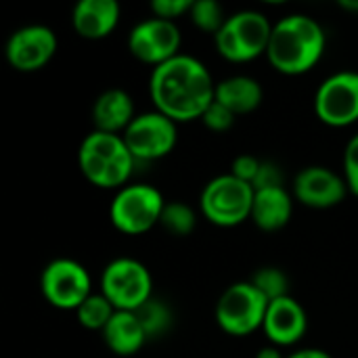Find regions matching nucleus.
I'll return each mask as SVG.
<instances>
[{
  "instance_id": "1",
  "label": "nucleus",
  "mask_w": 358,
  "mask_h": 358,
  "mask_svg": "<svg viewBox=\"0 0 358 358\" xmlns=\"http://www.w3.org/2000/svg\"><path fill=\"white\" fill-rule=\"evenodd\" d=\"M149 94L155 109L176 124L193 122L201 120L203 111L212 105L216 82L203 61L180 52L153 67L149 76Z\"/></svg>"
},
{
  "instance_id": "2",
  "label": "nucleus",
  "mask_w": 358,
  "mask_h": 358,
  "mask_svg": "<svg viewBox=\"0 0 358 358\" xmlns=\"http://www.w3.org/2000/svg\"><path fill=\"white\" fill-rule=\"evenodd\" d=\"M325 46V29L315 17L289 13L275 21L266 57L275 71L283 76H302L323 59Z\"/></svg>"
},
{
  "instance_id": "3",
  "label": "nucleus",
  "mask_w": 358,
  "mask_h": 358,
  "mask_svg": "<svg viewBox=\"0 0 358 358\" xmlns=\"http://www.w3.org/2000/svg\"><path fill=\"white\" fill-rule=\"evenodd\" d=\"M136 159L124 143L122 134L92 130L78 147V168L84 178L107 191H117L128 185Z\"/></svg>"
},
{
  "instance_id": "4",
  "label": "nucleus",
  "mask_w": 358,
  "mask_h": 358,
  "mask_svg": "<svg viewBox=\"0 0 358 358\" xmlns=\"http://www.w3.org/2000/svg\"><path fill=\"white\" fill-rule=\"evenodd\" d=\"M273 21L266 13L256 8H243L227 17L220 31L214 36L216 50L231 63H248L266 55Z\"/></svg>"
},
{
  "instance_id": "5",
  "label": "nucleus",
  "mask_w": 358,
  "mask_h": 358,
  "mask_svg": "<svg viewBox=\"0 0 358 358\" xmlns=\"http://www.w3.org/2000/svg\"><path fill=\"white\" fill-rule=\"evenodd\" d=\"M256 189L250 182L239 180L231 172L208 180L199 195V208L208 222L231 229L252 218Z\"/></svg>"
},
{
  "instance_id": "6",
  "label": "nucleus",
  "mask_w": 358,
  "mask_h": 358,
  "mask_svg": "<svg viewBox=\"0 0 358 358\" xmlns=\"http://www.w3.org/2000/svg\"><path fill=\"white\" fill-rule=\"evenodd\" d=\"M166 199L159 189L145 182H128L109 203V220L124 235H145L159 224Z\"/></svg>"
},
{
  "instance_id": "7",
  "label": "nucleus",
  "mask_w": 358,
  "mask_h": 358,
  "mask_svg": "<svg viewBox=\"0 0 358 358\" xmlns=\"http://www.w3.org/2000/svg\"><path fill=\"white\" fill-rule=\"evenodd\" d=\"M101 294L115 310L136 313L153 298V277L136 258H115L101 273Z\"/></svg>"
},
{
  "instance_id": "8",
  "label": "nucleus",
  "mask_w": 358,
  "mask_h": 358,
  "mask_svg": "<svg viewBox=\"0 0 358 358\" xmlns=\"http://www.w3.org/2000/svg\"><path fill=\"white\" fill-rule=\"evenodd\" d=\"M268 304L271 302L252 285V281L233 283L216 302V323L224 334L245 338L262 329Z\"/></svg>"
},
{
  "instance_id": "9",
  "label": "nucleus",
  "mask_w": 358,
  "mask_h": 358,
  "mask_svg": "<svg viewBox=\"0 0 358 358\" xmlns=\"http://www.w3.org/2000/svg\"><path fill=\"white\" fill-rule=\"evenodd\" d=\"M40 292L52 308L73 313L94 294L88 268L71 258H55L44 266Z\"/></svg>"
},
{
  "instance_id": "10",
  "label": "nucleus",
  "mask_w": 358,
  "mask_h": 358,
  "mask_svg": "<svg viewBox=\"0 0 358 358\" xmlns=\"http://www.w3.org/2000/svg\"><path fill=\"white\" fill-rule=\"evenodd\" d=\"M178 124L162 111H143L122 134L136 162H157L170 155L178 143Z\"/></svg>"
},
{
  "instance_id": "11",
  "label": "nucleus",
  "mask_w": 358,
  "mask_h": 358,
  "mask_svg": "<svg viewBox=\"0 0 358 358\" xmlns=\"http://www.w3.org/2000/svg\"><path fill=\"white\" fill-rule=\"evenodd\" d=\"M315 113L331 128L358 122V71L342 69L327 76L315 92Z\"/></svg>"
},
{
  "instance_id": "12",
  "label": "nucleus",
  "mask_w": 358,
  "mask_h": 358,
  "mask_svg": "<svg viewBox=\"0 0 358 358\" xmlns=\"http://www.w3.org/2000/svg\"><path fill=\"white\" fill-rule=\"evenodd\" d=\"M182 34L174 21L147 17L138 21L128 34V50L141 63L157 67L180 55Z\"/></svg>"
},
{
  "instance_id": "13",
  "label": "nucleus",
  "mask_w": 358,
  "mask_h": 358,
  "mask_svg": "<svg viewBox=\"0 0 358 358\" xmlns=\"http://www.w3.org/2000/svg\"><path fill=\"white\" fill-rule=\"evenodd\" d=\"M59 40L52 27L42 23H31L15 29L4 46V57L8 65L17 71L31 73L46 67L57 55Z\"/></svg>"
},
{
  "instance_id": "14",
  "label": "nucleus",
  "mask_w": 358,
  "mask_h": 358,
  "mask_svg": "<svg viewBox=\"0 0 358 358\" xmlns=\"http://www.w3.org/2000/svg\"><path fill=\"white\" fill-rule=\"evenodd\" d=\"M350 193L344 174L327 166H306L300 170L292 185V195L306 208L329 210L340 206Z\"/></svg>"
},
{
  "instance_id": "15",
  "label": "nucleus",
  "mask_w": 358,
  "mask_h": 358,
  "mask_svg": "<svg viewBox=\"0 0 358 358\" xmlns=\"http://www.w3.org/2000/svg\"><path fill=\"white\" fill-rule=\"evenodd\" d=\"M306 329H308V317L304 306L296 298L283 296L268 304L262 323V334L273 346L277 348L296 346L306 336Z\"/></svg>"
},
{
  "instance_id": "16",
  "label": "nucleus",
  "mask_w": 358,
  "mask_h": 358,
  "mask_svg": "<svg viewBox=\"0 0 358 358\" xmlns=\"http://www.w3.org/2000/svg\"><path fill=\"white\" fill-rule=\"evenodd\" d=\"M117 0H80L71 10V25L84 40H103L120 23Z\"/></svg>"
},
{
  "instance_id": "17",
  "label": "nucleus",
  "mask_w": 358,
  "mask_h": 358,
  "mask_svg": "<svg viewBox=\"0 0 358 358\" xmlns=\"http://www.w3.org/2000/svg\"><path fill=\"white\" fill-rule=\"evenodd\" d=\"M136 115L134 99L124 88H107L92 103V124L101 132L124 134Z\"/></svg>"
},
{
  "instance_id": "18",
  "label": "nucleus",
  "mask_w": 358,
  "mask_h": 358,
  "mask_svg": "<svg viewBox=\"0 0 358 358\" xmlns=\"http://www.w3.org/2000/svg\"><path fill=\"white\" fill-rule=\"evenodd\" d=\"M294 214V195L285 187L256 189L252 222L264 233H277L292 220Z\"/></svg>"
},
{
  "instance_id": "19",
  "label": "nucleus",
  "mask_w": 358,
  "mask_h": 358,
  "mask_svg": "<svg viewBox=\"0 0 358 358\" xmlns=\"http://www.w3.org/2000/svg\"><path fill=\"white\" fill-rule=\"evenodd\" d=\"M214 99L239 117V115L256 111L262 105L264 90L256 78L237 73V76H229L216 82Z\"/></svg>"
},
{
  "instance_id": "20",
  "label": "nucleus",
  "mask_w": 358,
  "mask_h": 358,
  "mask_svg": "<svg viewBox=\"0 0 358 358\" xmlns=\"http://www.w3.org/2000/svg\"><path fill=\"white\" fill-rule=\"evenodd\" d=\"M103 342L115 357H134L149 342L147 334L134 313L117 310L103 329Z\"/></svg>"
},
{
  "instance_id": "21",
  "label": "nucleus",
  "mask_w": 358,
  "mask_h": 358,
  "mask_svg": "<svg viewBox=\"0 0 358 358\" xmlns=\"http://www.w3.org/2000/svg\"><path fill=\"white\" fill-rule=\"evenodd\" d=\"M147 334V340H159L164 338L170 329H172V323H174V315H172V308L159 300V298H151L149 302H145L136 313H134Z\"/></svg>"
},
{
  "instance_id": "22",
  "label": "nucleus",
  "mask_w": 358,
  "mask_h": 358,
  "mask_svg": "<svg viewBox=\"0 0 358 358\" xmlns=\"http://www.w3.org/2000/svg\"><path fill=\"white\" fill-rule=\"evenodd\" d=\"M117 310L111 306V302L99 292V294H92L90 298H86V302L76 310V319L78 323L88 329V331H101L109 325V321L113 319Z\"/></svg>"
},
{
  "instance_id": "23",
  "label": "nucleus",
  "mask_w": 358,
  "mask_h": 358,
  "mask_svg": "<svg viewBox=\"0 0 358 358\" xmlns=\"http://www.w3.org/2000/svg\"><path fill=\"white\" fill-rule=\"evenodd\" d=\"M159 227L172 237H189L197 227V214L185 201H166Z\"/></svg>"
},
{
  "instance_id": "24",
  "label": "nucleus",
  "mask_w": 358,
  "mask_h": 358,
  "mask_svg": "<svg viewBox=\"0 0 358 358\" xmlns=\"http://www.w3.org/2000/svg\"><path fill=\"white\" fill-rule=\"evenodd\" d=\"M250 281L268 302L289 296V277L279 266H262L252 275Z\"/></svg>"
},
{
  "instance_id": "25",
  "label": "nucleus",
  "mask_w": 358,
  "mask_h": 358,
  "mask_svg": "<svg viewBox=\"0 0 358 358\" xmlns=\"http://www.w3.org/2000/svg\"><path fill=\"white\" fill-rule=\"evenodd\" d=\"M227 17L229 15L224 13L222 4H218L216 0H193L191 13H189V19L193 21V25L212 36L220 31Z\"/></svg>"
},
{
  "instance_id": "26",
  "label": "nucleus",
  "mask_w": 358,
  "mask_h": 358,
  "mask_svg": "<svg viewBox=\"0 0 358 358\" xmlns=\"http://www.w3.org/2000/svg\"><path fill=\"white\" fill-rule=\"evenodd\" d=\"M235 120H237V115L231 109H227L224 105H220L216 99L212 101V105L201 115L203 126L208 130H212V132H227V130H231Z\"/></svg>"
},
{
  "instance_id": "27",
  "label": "nucleus",
  "mask_w": 358,
  "mask_h": 358,
  "mask_svg": "<svg viewBox=\"0 0 358 358\" xmlns=\"http://www.w3.org/2000/svg\"><path fill=\"white\" fill-rule=\"evenodd\" d=\"M342 174L348 182L350 193L358 199V132L346 143L342 157Z\"/></svg>"
},
{
  "instance_id": "28",
  "label": "nucleus",
  "mask_w": 358,
  "mask_h": 358,
  "mask_svg": "<svg viewBox=\"0 0 358 358\" xmlns=\"http://www.w3.org/2000/svg\"><path fill=\"white\" fill-rule=\"evenodd\" d=\"M193 6V0H153L149 4L153 17L166 19V21H174L180 19L182 15H189Z\"/></svg>"
},
{
  "instance_id": "29",
  "label": "nucleus",
  "mask_w": 358,
  "mask_h": 358,
  "mask_svg": "<svg viewBox=\"0 0 358 358\" xmlns=\"http://www.w3.org/2000/svg\"><path fill=\"white\" fill-rule=\"evenodd\" d=\"M260 166H262V162H260L256 155H252V153H241V155H237V157L233 159V164H231V174L237 176L239 180H243V182H250V185L254 187V180H256V176H258V172H260Z\"/></svg>"
},
{
  "instance_id": "30",
  "label": "nucleus",
  "mask_w": 358,
  "mask_h": 358,
  "mask_svg": "<svg viewBox=\"0 0 358 358\" xmlns=\"http://www.w3.org/2000/svg\"><path fill=\"white\" fill-rule=\"evenodd\" d=\"M268 187H283V172L273 162H262L260 172L254 180V189H268Z\"/></svg>"
},
{
  "instance_id": "31",
  "label": "nucleus",
  "mask_w": 358,
  "mask_h": 358,
  "mask_svg": "<svg viewBox=\"0 0 358 358\" xmlns=\"http://www.w3.org/2000/svg\"><path fill=\"white\" fill-rule=\"evenodd\" d=\"M287 358H334L329 352L319 350V348H300L292 355H287Z\"/></svg>"
},
{
  "instance_id": "32",
  "label": "nucleus",
  "mask_w": 358,
  "mask_h": 358,
  "mask_svg": "<svg viewBox=\"0 0 358 358\" xmlns=\"http://www.w3.org/2000/svg\"><path fill=\"white\" fill-rule=\"evenodd\" d=\"M256 358H287L283 352H281V348H277V346H264V348H260L258 350V355Z\"/></svg>"
},
{
  "instance_id": "33",
  "label": "nucleus",
  "mask_w": 358,
  "mask_h": 358,
  "mask_svg": "<svg viewBox=\"0 0 358 358\" xmlns=\"http://www.w3.org/2000/svg\"><path fill=\"white\" fill-rule=\"evenodd\" d=\"M340 6H342L344 10L358 13V0H340Z\"/></svg>"
}]
</instances>
